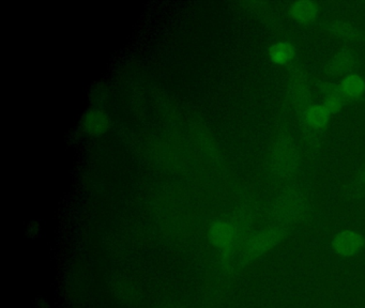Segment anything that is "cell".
Returning a JSON list of instances; mask_svg holds the SVG:
<instances>
[{
  "instance_id": "14",
  "label": "cell",
  "mask_w": 365,
  "mask_h": 308,
  "mask_svg": "<svg viewBox=\"0 0 365 308\" xmlns=\"http://www.w3.org/2000/svg\"><path fill=\"white\" fill-rule=\"evenodd\" d=\"M361 181L365 183V167L363 168L362 173H361Z\"/></svg>"
},
{
  "instance_id": "4",
  "label": "cell",
  "mask_w": 365,
  "mask_h": 308,
  "mask_svg": "<svg viewBox=\"0 0 365 308\" xmlns=\"http://www.w3.org/2000/svg\"><path fill=\"white\" fill-rule=\"evenodd\" d=\"M332 250L341 258H352L360 254L365 246V239L356 230H343L332 240Z\"/></svg>"
},
{
  "instance_id": "13",
  "label": "cell",
  "mask_w": 365,
  "mask_h": 308,
  "mask_svg": "<svg viewBox=\"0 0 365 308\" xmlns=\"http://www.w3.org/2000/svg\"><path fill=\"white\" fill-rule=\"evenodd\" d=\"M328 26H329L328 27L329 32L338 38L344 39V40H356L359 37L358 30L349 23L335 20Z\"/></svg>"
},
{
  "instance_id": "8",
  "label": "cell",
  "mask_w": 365,
  "mask_h": 308,
  "mask_svg": "<svg viewBox=\"0 0 365 308\" xmlns=\"http://www.w3.org/2000/svg\"><path fill=\"white\" fill-rule=\"evenodd\" d=\"M82 122L85 131L92 135H100L109 128V118L101 111H88Z\"/></svg>"
},
{
  "instance_id": "10",
  "label": "cell",
  "mask_w": 365,
  "mask_h": 308,
  "mask_svg": "<svg viewBox=\"0 0 365 308\" xmlns=\"http://www.w3.org/2000/svg\"><path fill=\"white\" fill-rule=\"evenodd\" d=\"M342 94L349 99H358L365 92V82L361 76L350 74L345 76L341 84Z\"/></svg>"
},
{
  "instance_id": "6",
  "label": "cell",
  "mask_w": 365,
  "mask_h": 308,
  "mask_svg": "<svg viewBox=\"0 0 365 308\" xmlns=\"http://www.w3.org/2000/svg\"><path fill=\"white\" fill-rule=\"evenodd\" d=\"M356 59L349 51H341L329 61L328 71L332 75H344L352 71Z\"/></svg>"
},
{
  "instance_id": "9",
  "label": "cell",
  "mask_w": 365,
  "mask_h": 308,
  "mask_svg": "<svg viewBox=\"0 0 365 308\" xmlns=\"http://www.w3.org/2000/svg\"><path fill=\"white\" fill-rule=\"evenodd\" d=\"M331 113L323 105H313L304 111V119L311 129H321L327 125Z\"/></svg>"
},
{
  "instance_id": "11",
  "label": "cell",
  "mask_w": 365,
  "mask_h": 308,
  "mask_svg": "<svg viewBox=\"0 0 365 308\" xmlns=\"http://www.w3.org/2000/svg\"><path fill=\"white\" fill-rule=\"evenodd\" d=\"M269 58L276 65H287L295 56V49L290 43H274L269 49Z\"/></svg>"
},
{
  "instance_id": "12",
  "label": "cell",
  "mask_w": 365,
  "mask_h": 308,
  "mask_svg": "<svg viewBox=\"0 0 365 308\" xmlns=\"http://www.w3.org/2000/svg\"><path fill=\"white\" fill-rule=\"evenodd\" d=\"M290 92H292V102L296 107L300 109H304L307 111L309 109L307 105L310 104L311 96L305 80L302 78H295Z\"/></svg>"
},
{
  "instance_id": "7",
  "label": "cell",
  "mask_w": 365,
  "mask_h": 308,
  "mask_svg": "<svg viewBox=\"0 0 365 308\" xmlns=\"http://www.w3.org/2000/svg\"><path fill=\"white\" fill-rule=\"evenodd\" d=\"M290 13L294 20L300 23H310L316 18L318 7L313 1H297L290 8Z\"/></svg>"
},
{
  "instance_id": "5",
  "label": "cell",
  "mask_w": 365,
  "mask_h": 308,
  "mask_svg": "<svg viewBox=\"0 0 365 308\" xmlns=\"http://www.w3.org/2000/svg\"><path fill=\"white\" fill-rule=\"evenodd\" d=\"M239 238V229L233 223L218 221L210 229V239L214 245L223 251H232Z\"/></svg>"
},
{
  "instance_id": "3",
  "label": "cell",
  "mask_w": 365,
  "mask_h": 308,
  "mask_svg": "<svg viewBox=\"0 0 365 308\" xmlns=\"http://www.w3.org/2000/svg\"><path fill=\"white\" fill-rule=\"evenodd\" d=\"M272 213L280 224H296L304 218L307 202L301 194L286 192L276 198L272 207Z\"/></svg>"
},
{
  "instance_id": "1",
  "label": "cell",
  "mask_w": 365,
  "mask_h": 308,
  "mask_svg": "<svg viewBox=\"0 0 365 308\" xmlns=\"http://www.w3.org/2000/svg\"><path fill=\"white\" fill-rule=\"evenodd\" d=\"M286 237L285 227L271 226L252 233L243 244V259L253 261L266 255L278 246Z\"/></svg>"
},
{
  "instance_id": "2",
  "label": "cell",
  "mask_w": 365,
  "mask_h": 308,
  "mask_svg": "<svg viewBox=\"0 0 365 308\" xmlns=\"http://www.w3.org/2000/svg\"><path fill=\"white\" fill-rule=\"evenodd\" d=\"M298 149L287 137H280L272 149L270 166L272 173L280 178H288L299 166Z\"/></svg>"
}]
</instances>
